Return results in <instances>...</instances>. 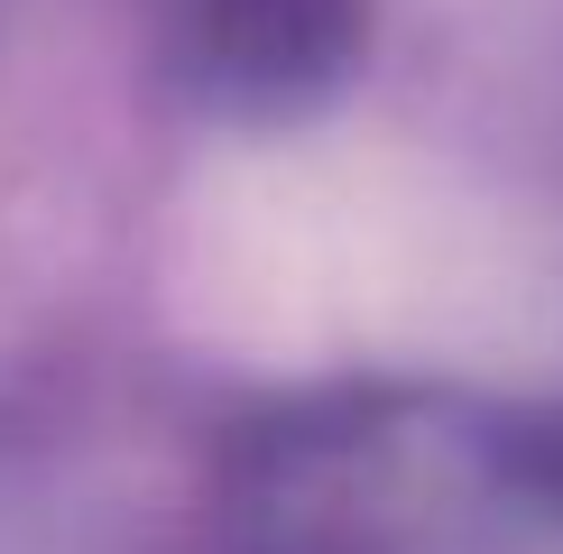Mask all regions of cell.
<instances>
[{"mask_svg": "<svg viewBox=\"0 0 563 554\" xmlns=\"http://www.w3.org/2000/svg\"><path fill=\"white\" fill-rule=\"evenodd\" d=\"M369 0H203V56L241 102H314L351 75Z\"/></svg>", "mask_w": 563, "mask_h": 554, "instance_id": "1", "label": "cell"}]
</instances>
